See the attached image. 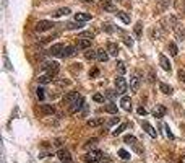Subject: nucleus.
Here are the masks:
<instances>
[{
	"mask_svg": "<svg viewBox=\"0 0 185 163\" xmlns=\"http://www.w3.org/2000/svg\"><path fill=\"white\" fill-rule=\"evenodd\" d=\"M174 5H175V10L179 13H183L185 11V0H175Z\"/></svg>",
	"mask_w": 185,
	"mask_h": 163,
	"instance_id": "obj_29",
	"label": "nucleus"
},
{
	"mask_svg": "<svg viewBox=\"0 0 185 163\" xmlns=\"http://www.w3.org/2000/svg\"><path fill=\"white\" fill-rule=\"evenodd\" d=\"M97 61L99 62H107L109 61V52L104 51V49H99L97 51Z\"/></svg>",
	"mask_w": 185,
	"mask_h": 163,
	"instance_id": "obj_25",
	"label": "nucleus"
},
{
	"mask_svg": "<svg viewBox=\"0 0 185 163\" xmlns=\"http://www.w3.org/2000/svg\"><path fill=\"white\" fill-rule=\"evenodd\" d=\"M115 15H117V18H120V20L125 23V25H128V23H130V15L127 13V11H124V10H117V11H115Z\"/></svg>",
	"mask_w": 185,
	"mask_h": 163,
	"instance_id": "obj_22",
	"label": "nucleus"
},
{
	"mask_svg": "<svg viewBox=\"0 0 185 163\" xmlns=\"http://www.w3.org/2000/svg\"><path fill=\"white\" fill-rule=\"evenodd\" d=\"M115 90H117L119 95H124V93L128 90V85H127V80L124 78V75H119L115 78Z\"/></svg>",
	"mask_w": 185,
	"mask_h": 163,
	"instance_id": "obj_4",
	"label": "nucleus"
},
{
	"mask_svg": "<svg viewBox=\"0 0 185 163\" xmlns=\"http://www.w3.org/2000/svg\"><path fill=\"white\" fill-rule=\"evenodd\" d=\"M52 80H54V77H52V75H49V73L41 75V77L37 78V82H39V83H42V85H45V83H50Z\"/></svg>",
	"mask_w": 185,
	"mask_h": 163,
	"instance_id": "obj_28",
	"label": "nucleus"
},
{
	"mask_svg": "<svg viewBox=\"0 0 185 163\" xmlns=\"http://www.w3.org/2000/svg\"><path fill=\"white\" fill-rule=\"evenodd\" d=\"M92 100H94L96 103H102V101H104V95H101V93H96V95H92Z\"/></svg>",
	"mask_w": 185,
	"mask_h": 163,
	"instance_id": "obj_42",
	"label": "nucleus"
},
{
	"mask_svg": "<svg viewBox=\"0 0 185 163\" xmlns=\"http://www.w3.org/2000/svg\"><path fill=\"white\" fill-rule=\"evenodd\" d=\"M83 106H85V100H83V96H80L73 104H70V106H68V109H70V113H72V114H77L78 111H81V108H83Z\"/></svg>",
	"mask_w": 185,
	"mask_h": 163,
	"instance_id": "obj_8",
	"label": "nucleus"
},
{
	"mask_svg": "<svg viewBox=\"0 0 185 163\" xmlns=\"http://www.w3.org/2000/svg\"><path fill=\"white\" fill-rule=\"evenodd\" d=\"M180 163H185V155H182V157H180Z\"/></svg>",
	"mask_w": 185,
	"mask_h": 163,
	"instance_id": "obj_53",
	"label": "nucleus"
},
{
	"mask_svg": "<svg viewBox=\"0 0 185 163\" xmlns=\"http://www.w3.org/2000/svg\"><path fill=\"white\" fill-rule=\"evenodd\" d=\"M41 69L42 70H45L49 75H52V77H55L57 73H59V70H60V65H59V62H44L42 65H41Z\"/></svg>",
	"mask_w": 185,
	"mask_h": 163,
	"instance_id": "obj_1",
	"label": "nucleus"
},
{
	"mask_svg": "<svg viewBox=\"0 0 185 163\" xmlns=\"http://www.w3.org/2000/svg\"><path fill=\"white\" fill-rule=\"evenodd\" d=\"M101 7H102V10L112 11V13L117 11V7H115V3L112 2V0H101Z\"/></svg>",
	"mask_w": 185,
	"mask_h": 163,
	"instance_id": "obj_10",
	"label": "nucleus"
},
{
	"mask_svg": "<svg viewBox=\"0 0 185 163\" xmlns=\"http://www.w3.org/2000/svg\"><path fill=\"white\" fill-rule=\"evenodd\" d=\"M85 59H86V61H96V59H97V51L85 49Z\"/></svg>",
	"mask_w": 185,
	"mask_h": 163,
	"instance_id": "obj_23",
	"label": "nucleus"
},
{
	"mask_svg": "<svg viewBox=\"0 0 185 163\" xmlns=\"http://www.w3.org/2000/svg\"><path fill=\"white\" fill-rule=\"evenodd\" d=\"M164 129H166V136H167V137H169L171 140H172V139H174V134L171 132V129H169V126H164Z\"/></svg>",
	"mask_w": 185,
	"mask_h": 163,
	"instance_id": "obj_48",
	"label": "nucleus"
},
{
	"mask_svg": "<svg viewBox=\"0 0 185 163\" xmlns=\"http://www.w3.org/2000/svg\"><path fill=\"white\" fill-rule=\"evenodd\" d=\"M169 54H171L172 57H175V56L179 54V49H177V46H175L174 43H169Z\"/></svg>",
	"mask_w": 185,
	"mask_h": 163,
	"instance_id": "obj_30",
	"label": "nucleus"
},
{
	"mask_svg": "<svg viewBox=\"0 0 185 163\" xmlns=\"http://www.w3.org/2000/svg\"><path fill=\"white\" fill-rule=\"evenodd\" d=\"M80 96H81V95H80L78 91H70V93H67V95L63 96L62 103H63V104H67V106H70V104H73V103L80 98Z\"/></svg>",
	"mask_w": 185,
	"mask_h": 163,
	"instance_id": "obj_7",
	"label": "nucleus"
},
{
	"mask_svg": "<svg viewBox=\"0 0 185 163\" xmlns=\"http://www.w3.org/2000/svg\"><path fill=\"white\" fill-rule=\"evenodd\" d=\"M39 111L47 116V114H54L55 113V108L52 106V104H41V106H39Z\"/></svg>",
	"mask_w": 185,
	"mask_h": 163,
	"instance_id": "obj_21",
	"label": "nucleus"
},
{
	"mask_svg": "<svg viewBox=\"0 0 185 163\" xmlns=\"http://www.w3.org/2000/svg\"><path fill=\"white\" fill-rule=\"evenodd\" d=\"M159 90L163 91L164 95H172V93H174V88L167 83H159Z\"/></svg>",
	"mask_w": 185,
	"mask_h": 163,
	"instance_id": "obj_26",
	"label": "nucleus"
},
{
	"mask_svg": "<svg viewBox=\"0 0 185 163\" xmlns=\"http://www.w3.org/2000/svg\"><path fill=\"white\" fill-rule=\"evenodd\" d=\"M104 111L106 113H111V114H117V104H114V103H109V104H106L104 106Z\"/></svg>",
	"mask_w": 185,
	"mask_h": 163,
	"instance_id": "obj_27",
	"label": "nucleus"
},
{
	"mask_svg": "<svg viewBox=\"0 0 185 163\" xmlns=\"http://www.w3.org/2000/svg\"><path fill=\"white\" fill-rule=\"evenodd\" d=\"M89 127H96V126H99V124H102V119H89L88 122H86Z\"/></svg>",
	"mask_w": 185,
	"mask_h": 163,
	"instance_id": "obj_38",
	"label": "nucleus"
},
{
	"mask_svg": "<svg viewBox=\"0 0 185 163\" xmlns=\"http://www.w3.org/2000/svg\"><path fill=\"white\" fill-rule=\"evenodd\" d=\"M124 142L125 144H130V145H135L136 144V137L135 136H125L124 137Z\"/></svg>",
	"mask_w": 185,
	"mask_h": 163,
	"instance_id": "obj_32",
	"label": "nucleus"
},
{
	"mask_svg": "<svg viewBox=\"0 0 185 163\" xmlns=\"http://www.w3.org/2000/svg\"><path fill=\"white\" fill-rule=\"evenodd\" d=\"M141 28H143V23L141 21H138L136 25H135V34H136V38H141Z\"/></svg>",
	"mask_w": 185,
	"mask_h": 163,
	"instance_id": "obj_34",
	"label": "nucleus"
},
{
	"mask_svg": "<svg viewBox=\"0 0 185 163\" xmlns=\"http://www.w3.org/2000/svg\"><path fill=\"white\" fill-rule=\"evenodd\" d=\"M117 2H124V0H117Z\"/></svg>",
	"mask_w": 185,
	"mask_h": 163,
	"instance_id": "obj_54",
	"label": "nucleus"
},
{
	"mask_svg": "<svg viewBox=\"0 0 185 163\" xmlns=\"http://www.w3.org/2000/svg\"><path fill=\"white\" fill-rule=\"evenodd\" d=\"M72 13V10L70 8H67V7H63V8H59V10H55V11H52V18H60V16H67V15H70Z\"/></svg>",
	"mask_w": 185,
	"mask_h": 163,
	"instance_id": "obj_13",
	"label": "nucleus"
},
{
	"mask_svg": "<svg viewBox=\"0 0 185 163\" xmlns=\"http://www.w3.org/2000/svg\"><path fill=\"white\" fill-rule=\"evenodd\" d=\"M54 26H55V25H54L52 21L41 20V21H37V23H36V28H34V30H36L37 33H44V31H47V30H52Z\"/></svg>",
	"mask_w": 185,
	"mask_h": 163,
	"instance_id": "obj_6",
	"label": "nucleus"
},
{
	"mask_svg": "<svg viewBox=\"0 0 185 163\" xmlns=\"http://www.w3.org/2000/svg\"><path fill=\"white\" fill-rule=\"evenodd\" d=\"M57 157H59L62 161H65V163L72 161V157H70V152H68V150H63V148L59 150V152H57Z\"/></svg>",
	"mask_w": 185,
	"mask_h": 163,
	"instance_id": "obj_19",
	"label": "nucleus"
},
{
	"mask_svg": "<svg viewBox=\"0 0 185 163\" xmlns=\"http://www.w3.org/2000/svg\"><path fill=\"white\" fill-rule=\"evenodd\" d=\"M120 106H122L124 111H132V100L128 96H122V100H120Z\"/></svg>",
	"mask_w": 185,
	"mask_h": 163,
	"instance_id": "obj_20",
	"label": "nucleus"
},
{
	"mask_svg": "<svg viewBox=\"0 0 185 163\" xmlns=\"http://www.w3.org/2000/svg\"><path fill=\"white\" fill-rule=\"evenodd\" d=\"M63 49H65V44L59 43V44L50 46V49H49L47 54H49V56H54V57H60V54H62V51H63Z\"/></svg>",
	"mask_w": 185,
	"mask_h": 163,
	"instance_id": "obj_9",
	"label": "nucleus"
},
{
	"mask_svg": "<svg viewBox=\"0 0 185 163\" xmlns=\"http://www.w3.org/2000/svg\"><path fill=\"white\" fill-rule=\"evenodd\" d=\"M125 129H127V124L124 122V124H120V126H119V127H117V129H115V131H112V136H120V134H122Z\"/></svg>",
	"mask_w": 185,
	"mask_h": 163,
	"instance_id": "obj_31",
	"label": "nucleus"
},
{
	"mask_svg": "<svg viewBox=\"0 0 185 163\" xmlns=\"http://www.w3.org/2000/svg\"><path fill=\"white\" fill-rule=\"evenodd\" d=\"M96 142H97V139H91V140H88V142L85 144V148H89V147H92V145H94Z\"/></svg>",
	"mask_w": 185,
	"mask_h": 163,
	"instance_id": "obj_47",
	"label": "nucleus"
},
{
	"mask_svg": "<svg viewBox=\"0 0 185 163\" xmlns=\"http://www.w3.org/2000/svg\"><path fill=\"white\" fill-rule=\"evenodd\" d=\"M166 113H167V109H166V106H163V104H156V108L153 109V116H154V118H158V119L164 118Z\"/></svg>",
	"mask_w": 185,
	"mask_h": 163,
	"instance_id": "obj_12",
	"label": "nucleus"
},
{
	"mask_svg": "<svg viewBox=\"0 0 185 163\" xmlns=\"http://www.w3.org/2000/svg\"><path fill=\"white\" fill-rule=\"evenodd\" d=\"M119 157H120V158H122V160H128V158H130V153L127 152V150L120 148V150H119Z\"/></svg>",
	"mask_w": 185,
	"mask_h": 163,
	"instance_id": "obj_39",
	"label": "nucleus"
},
{
	"mask_svg": "<svg viewBox=\"0 0 185 163\" xmlns=\"http://www.w3.org/2000/svg\"><path fill=\"white\" fill-rule=\"evenodd\" d=\"M78 38H86V39H92V38H94V33H92V31H83V33L80 34Z\"/></svg>",
	"mask_w": 185,
	"mask_h": 163,
	"instance_id": "obj_41",
	"label": "nucleus"
},
{
	"mask_svg": "<svg viewBox=\"0 0 185 163\" xmlns=\"http://www.w3.org/2000/svg\"><path fill=\"white\" fill-rule=\"evenodd\" d=\"M67 28L68 30H80V28H83V25L80 21H75V23H68Z\"/></svg>",
	"mask_w": 185,
	"mask_h": 163,
	"instance_id": "obj_33",
	"label": "nucleus"
},
{
	"mask_svg": "<svg viewBox=\"0 0 185 163\" xmlns=\"http://www.w3.org/2000/svg\"><path fill=\"white\" fill-rule=\"evenodd\" d=\"M172 31L175 33L177 39H180V41H182V39H185V28H183V25H180V23H177V25H175V28H174Z\"/></svg>",
	"mask_w": 185,
	"mask_h": 163,
	"instance_id": "obj_18",
	"label": "nucleus"
},
{
	"mask_svg": "<svg viewBox=\"0 0 185 163\" xmlns=\"http://www.w3.org/2000/svg\"><path fill=\"white\" fill-rule=\"evenodd\" d=\"M115 95H117V91H114V90H107V91H106V95H104V96L111 100V98H114Z\"/></svg>",
	"mask_w": 185,
	"mask_h": 163,
	"instance_id": "obj_46",
	"label": "nucleus"
},
{
	"mask_svg": "<svg viewBox=\"0 0 185 163\" xmlns=\"http://www.w3.org/2000/svg\"><path fill=\"white\" fill-rule=\"evenodd\" d=\"M102 30L106 31V33H109V34H111V33H114L112 23H109V21H106V23H104V25H102Z\"/></svg>",
	"mask_w": 185,
	"mask_h": 163,
	"instance_id": "obj_37",
	"label": "nucleus"
},
{
	"mask_svg": "<svg viewBox=\"0 0 185 163\" xmlns=\"http://www.w3.org/2000/svg\"><path fill=\"white\" fill-rule=\"evenodd\" d=\"M179 78H180V80L183 82V83H185V70H182V69L179 70Z\"/></svg>",
	"mask_w": 185,
	"mask_h": 163,
	"instance_id": "obj_50",
	"label": "nucleus"
},
{
	"mask_svg": "<svg viewBox=\"0 0 185 163\" xmlns=\"http://www.w3.org/2000/svg\"><path fill=\"white\" fill-rule=\"evenodd\" d=\"M159 65L163 67V70H166V72H171V70H172V64H171L169 59H167L166 56H163V54L159 56Z\"/></svg>",
	"mask_w": 185,
	"mask_h": 163,
	"instance_id": "obj_11",
	"label": "nucleus"
},
{
	"mask_svg": "<svg viewBox=\"0 0 185 163\" xmlns=\"http://www.w3.org/2000/svg\"><path fill=\"white\" fill-rule=\"evenodd\" d=\"M36 96H37L39 100L42 101L44 98H45V93H44V90H42V88H37V90H36Z\"/></svg>",
	"mask_w": 185,
	"mask_h": 163,
	"instance_id": "obj_43",
	"label": "nucleus"
},
{
	"mask_svg": "<svg viewBox=\"0 0 185 163\" xmlns=\"http://www.w3.org/2000/svg\"><path fill=\"white\" fill-rule=\"evenodd\" d=\"M97 75H99V70H97V69H92V70L89 72V77H91V78L97 77Z\"/></svg>",
	"mask_w": 185,
	"mask_h": 163,
	"instance_id": "obj_49",
	"label": "nucleus"
},
{
	"mask_svg": "<svg viewBox=\"0 0 185 163\" xmlns=\"http://www.w3.org/2000/svg\"><path fill=\"white\" fill-rule=\"evenodd\" d=\"M91 41H92V39L78 38V39H77V48H78V49H89V48H91Z\"/></svg>",
	"mask_w": 185,
	"mask_h": 163,
	"instance_id": "obj_14",
	"label": "nucleus"
},
{
	"mask_svg": "<svg viewBox=\"0 0 185 163\" xmlns=\"http://www.w3.org/2000/svg\"><path fill=\"white\" fill-rule=\"evenodd\" d=\"M141 126H143V129L146 131L151 137H158V132H156V129H154V127H153L151 124H149L148 121H141Z\"/></svg>",
	"mask_w": 185,
	"mask_h": 163,
	"instance_id": "obj_17",
	"label": "nucleus"
},
{
	"mask_svg": "<svg viewBox=\"0 0 185 163\" xmlns=\"http://www.w3.org/2000/svg\"><path fill=\"white\" fill-rule=\"evenodd\" d=\"M106 51L109 52V56H114V57H117V56H119V52H120L119 46L115 44V43H107V46H106Z\"/></svg>",
	"mask_w": 185,
	"mask_h": 163,
	"instance_id": "obj_15",
	"label": "nucleus"
},
{
	"mask_svg": "<svg viewBox=\"0 0 185 163\" xmlns=\"http://www.w3.org/2000/svg\"><path fill=\"white\" fill-rule=\"evenodd\" d=\"M177 23H179V21H177V18H175V16H172V15H171V16H164V18L159 21V25L163 26L164 30H174Z\"/></svg>",
	"mask_w": 185,
	"mask_h": 163,
	"instance_id": "obj_3",
	"label": "nucleus"
},
{
	"mask_svg": "<svg viewBox=\"0 0 185 163\" xmlns=\"http://www.w3.org/2000/svg\"><path fill=\"white\" fill-rule=\"evenodd\" d=\"M117 70H119L120 75H124V73L127 72V67H125V64H124L122 61H119V62H117Z\"/></svg>",
	"mask_w": 185,
	"mask_h": 163,
	"instance_id": "obj_36",
	"label": "nucleus"
},
{
	"mask_svg": "<svg viewBox=\"0 0 185 163\" xmlns=\"http://www.w3.org/2000/svg\"><path fill=\"white\" fill-rule=\"evenodd\" d=\"M81 2H83V3H94L96 0H81Z\"/></svg>",
	"mask_w": 185,
	"mask_h": 163,
	"instance_id": "obj_52",
	"label": "nucleus"
},
{
	"mask_svg": "<svg viewBox=\"0 0 185 163\" xmlns=\"http://www.w3.org/2000/svg\"><path fill=\"white\" fill-rule=\"evenodd\" d=\"M89 20H91V15L89 13H75V21L85 23V21H89Z\"/></svg>",
	"mask_w": 185,
	"mask_h": 163,
	"instance_id": "obj_24",
	"label": "nucleus"
},
{
	"mask_svg": "<svg viewBox=\"0 0 185 163\" xmlns=\"http://www.w3.org/2000/svg\"><path fill=\"white\" fill-rule=\"evenodd\" d=\"M124 43L128 46V48H132V46H133V39H132L130 36H124Z\"/></svg>",
	"mask_w": 185,
	"mask_h": 163,
	"instance_id": "obj_45",
	"label": "nucleus"
},
{
	"mask_svg": "<svg viewBox=\"0 0 185 163\" xmlns=\"http://www.w3.org/2000/svg\"><path fill=\"white\" fill-rule=\"evenodd\" d=\"M119 122H120V118L115 114V118H112L111 121H107V126H114V124H119Z\"/></svg>",
	"mask_w": 185,
	"mask_h": 163,
	"instance_id": "obj_44",
	"label": "nucleus"
},
{
	"mask_svg": "<svg viewBox=\"0 0 185 163\" xmlns=\"http://www.w3.org/2000/svg\"><path fill=\"white\" fill-rule=\"evenodd\" d=\"M167 0H159V5L156 7V11H164L166 10V7H167Z\"/></svg>",
	"mask_w": 185,
	"mask_h": 163,
	"instance_id": "obj_35",
	"label": "nucleus"
},
{
	"mask_svg": "<svg viewBox=\"0 0 185 163\" xmlns=\"http://www.w3.org/2000/svg\"><path fill=\"white\" fill-rule=\"evenodd\" d=\"M75 54H77V48H73V46H65V49L62 51L60 57H62V59H65V57H72Z\"/></svg>",
	"mask_w": 185,
	"mask_h": 163,
	"instance_id": "obj_16",
	"label": "nucleus"
},
{
	"mask_svg": "<svg viewBox=\"0 0 185 163\" xmlns=\"http://www.w3.org/2000/svg\"><path fill=\"white\" fill-rule=\"evenodd\" d=\"M140 82H141L140 72H133V73H132V77H130V90L133 93H136L138 88H140Z\"/></svg>",
	"mask_w": 185,
	"mask_h": 163,
	"instance_id": "obj_5",
	"label": "nucleus"
},
{
	"mask_svg": "<svg viewBox=\"0 0 185 163\" xmlns=\"http://www.w3.org/2000/svg\"><path fill=\"white\" fill-rule=\"evenodd\" d=\"M102 152L101 150H91V152H88L85 157H83V160L86 161V163H97L101 158H102Z\"/></svg>",
	"mask_w": 185,
	"mask_h": 163,
	"instance_id": "obj_2",
	"label": "nucleus"
},
{
	"mask_svg": "<svg viewBox=\"0 0 185 163\" xmlns=\"http://www.w3.org/2000/svg\"><path fill=\"white\" fill-rule=\"evenodd\" d=\"M161 36H163V33H161L159 30H156V28H154V30L151 31V39H161Z\"/></svg>",
	"mask_w": 185,
	"mask_h": 163,
	"instance_id": "obj_40",
	"label": "nucleus"
},
{
	"mask_svg": "<svg viewBox=\"0 0 185 163\" xmlns=\"http://www.w3.org/2000/svg\"><path fill=\"white\" fill-rule=\"evenodd\" d=\"M146 113H148V111H146V108H143V106H141V108H138V114H140V116H146Z\"/></svg>",
	"mask_w": 185,
	"mask_h": 163,
	"instance_id": "obj_51",
	"label": "nucleus"
}]
</instances>
